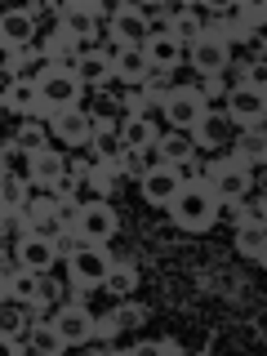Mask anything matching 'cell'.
Returning a JSON list of instances; mask_svg holds the SVG:
<instances>
[{"instance_id":"obj_1","label":"cell","mask_w":267,"mask_h":356,"mask_svg":"<svg viewBox=\"0 0 267 356\" xmlns=\"http://www.w3.org/2000/svg\"><path fill=\"white\" fill-rule=\"evenodd\" d=\"M165 209H170V218H174L183 232H205L209 222L218 218V214H214V196H209L205 178H200V183H183Z\"/></svg>"},{"instance_id":"obj_2","label":"cell","mask_w":267,"mask_h":356,"mask_svg":"<svg viewBox=\"0 0 267 356\" xmlns=\"http://www.w3.org/2000/svg\"><path fill=\"white\" fill-rule=\"evenodd\" d=\"M36 89H40V116L44 120L67 111V107H81V98H85V85H81V76H76L72 67H49V72L36 81Z\"/></svg>"},{"instance_id":"obj_3","label":"cell","mask_w":267,"mask_h":356,"mask_svg":"<svg viewBox=\"0 0 267 356\" xmlns=\"http://www.w3.org/2000/svg\"><path fill=\"white\" fill-rule=\"evenodd\" d=\"M67 272H72V281L81 285V289H98L107 281V267H111V254L103 250V245H94V241H81L76 236L72 245H67Z\"/></svg>"},{"instance_id":"obj_4","label":"cell","mask_w":267,"mask_h":356,"mask_svg":"<svg viewBox=\"0 0 267 356\" xmlns=\"http://www.w3.org/2000/svg\"><path fill=\"white\" fill-rule=\"evenodd\" d=\"M205 187H209V196H214V205L218 200H245L250 196V165H241V161H214L205 170Z\"/></svg>"},{"instance_id":"obj_5","label":"cell","mask_w":267,"mask_h":356,"mask_svg":"<svg viewBox=\"0 0 267 356\" xmlns=\"http://www.w3.org/2000/svg\"><path fill=\"white\" fill-rule=\"evenodd\" d=\"M120 232V214L107 205L103 196L89 200V205H81V214H76V236L81 241H94V245H107L111 236Z\"/></svg>"},{"instance_id":"obj_6","label":"cell","mask_w":267,"mask_h":356,"mask_svg":"<svg viewBox=\"0 0 267 356\" xmlns=\"http://www.w3.org/2000/svg\"><path fill=\"white\" fill-rule=\"evenodd\" d=\"M263 111H267V94H263V89H254V85H245V81L222 94V116H227L232 125H241V129L259 125Z\"/></svg>"},{"instance_id":"obj_7","label":"cell","mask_w":267,"mask_h":356,"mask_svg":"<svg viewBox=\"0 0 267 356\" xmlns=\"http://www.w3.org/2000/svg\"><path fill=\"white\" fill-rule=\"evenodd\" d=\"M161 107H165V120H170V129H192L196 120L209 111L205 98L196 94V85H174V89H165Z\"/></svg>"},{"instance_id":"obj_8","label":"cell","mask_w":267,"mask_h":356,"mask_svg":"<svg viewBox=\"0 0 267 356\" xmlns=\"http://www.w3.org/2000/svg\"><path fill=\"white\" fill-rule=\"evenodd\" d=\"M58 259H63L58 245H54L49 236H40V232H22L18 245H14V263L27 267V272H36V276H49Z\"/></svg>"},{"instance_id":"obj_9","label":"cell","mask_w":267,"mask_h":356,"mask_svg":"<svg viewBox=\"0 0 267 356\" xmlns=\"http://www.w3.org/2000/svg\"><path fill=\"white\" fill-rule=\"evenodd\" d=\"M187 63H192L200 76H222L227 63H232V44L205 27V36H200L196 44H187Z\"/></svg>"},{"instance_id":"obj_10","label":"cell","mask_w":267,"mask_h":356,"mask_svg":"<svg viewBox=\"0 0 267 356\" xmlns=\"http://www.w3.org/2000/svg\"><path fill=\"white\" fill-rule=\"evenodd\" d=\"M152 63H147V54H143V44H120L116 54H111V81H120V85H147L152 81Z\"/></svg>"},{"instance_id":"obj_11","label":"cell","mask_w":267,"mask_h":356,"mask_svg":"<svg viewBox=\"0 0 267 356\" xmlns=\"http://www.w3.org/2000/svg\"><path fill=\"white\" fill-rule=\"evenodd\" d=\"M36 40V18L27 9H0V49L5 54H22Z\"/></svg>"},{"instance_id":"obj_12","label":"cell","mask_w":267,"mask_h":356,"mask_svg":"<svg viewBox=\"0 0 267 356\" xmlns=\"http://www.w3.org/2000/svg\"><path fill=\"white\" fill-rule=\"evenodd\" d=\"M152 36V22L147 14H143L138 5H116L111 9V40H116V49L120 44H147Z\"/></svg>"},{"instance_id":"obj_13","label":"cell","mask_w":267,"mask_h":356,"mask_svg":"<svg viewBox=\"0 0 267 356\" xmlns=\"http://www.w3.org/2000/svg\"><path fill=\"white\" fill-rule=\"evenodd\" d=\"M54 330H58V339L67 348H81V343L94 339V316H89V307H81V303H67V307L54 312Z\"/></svg>"},{"instance_id":"obj_14","label":"cell","mask_w":267,"mask_h":356,"mask_svg":"<svg viewBox=\"0 0 267 356\" xmlns=\"http://www.w3.org/2000/svg\"><path fill=\"white\" fill-rule=\"evenodd\" d=\"M49 129L58 143H72V147H81V143L94 138V116H89L85 107H67L58 116H49Z\"/></svg>"},{"instance_id":"obj_15","label":"cell","mask_w":267,"mask_h":356,"mask_svg":"<svg viewBox=\"0 0 267 356\" xmlns=\"http://www.w3.org/2000/svg\"><path fill=\"white\" fill-rule=\"evenodd\" d=\"M54 14H58V27H63V31H67V36H72L76 44H81V40H89V36L98 31V5L72 0V5H58Z\"/></svg>"},{"instance_id":"obj_16","label":"cell","mask_w":267,"mask_h":356,"mask_svg":"<svg viewBox=\"0 0 267 356\" xmlns=\"http://www.w3.org/2000/svg\"><path fill=\"white\" fill-rule=\"evenodd\" d=\"M138 187H143V200H147V205H170V200H174V192H178L183 183H178L174 165H161V161H156L152 170L138 178Z\"/></svg>"},{"instance_id":"obj_17","label":"cell","mask_w":267,"mask_h":356,"mask_svg":"<svg viewBox=\"0 0 267 356\" xmlns=\"http://www.w3.org/2000/svg\"><path fill=\"white\" fill-rule=\"evenodd\" d=\"M143 54H147V63H152V72H156V76L174 72V67L187 58V49H183V44H178L174 36H165L161 27H156L152 36H147V44H143Z\"/></svg>"},{"instance_id":"obj_18","label":"cell","mask_w":267,"mask_h":356,"mask_svg":"<svg viewBox=\"0 0 267 356\" xmlns=\"http://www.w3.org/2000/svg\"><path fill=\"white\" fill-rule=\"evenodd\" d=\"M116 138L120 147H138V152H152V143L161 138V129H156V120L147 116V111H129L125 120L116 125Z\"/></svg>"},{"instance_id":"obj_19","label":"cell","mask_w":267,"mask_h":356,"mask_svg":"<svg viewBox=\"0 0 267 356\" xmlns=\"http://www.w3.org/2000/svg\"><path fill=\"white\" fill-rule=\"evenodd\" d=\"M67 174V161H63V152H54V147H40V152H31L27 156V178L36 187H49L54 192V183Z\"/></svg>"},{"instance_id":"obj_20","label":"cell","mask_w":267,"mask_h":356,"mask_svg":"<svg viewBox=\"0 0 267 356\" xmlns=\"http://www.w3.org/2000/svg\"><path fill=\"white\" fill-rule=\"evenodd\" d=\"M161 31H165V36H174V40L187 49V44H196L200 36H205V22H200L196 9L178 5V9H170V18H165V27H161Z\"/></svg>"},{"instance_id":"obj_21","label":"cell","mask_w":267,"mask_h":356,"mask_svg":"<svg viewBox=\"0 0 267 356\" xmlns=\"http://www.w3.org/2000/svg\"><path fill=\"white\" fill-rule=\"evenodd\" d=\"M152 156L161 165H178V161H187V156H196V143H192L187 129H170V134H161V138L152 143Z\"/></svg>"},{"instance_id":"obj_22","label":"cell","mask_w":267,"mask_h":356,"mask_svg":"<svg viewBox=\"0 0 267 356\" xmlns=\"http://www.w3.org/2000/svg\"><path fill=\"white\" fill-rule=\"evenodd\" d=\"M40 285H44V276L36 272H27V267H18V272H5V281H0V294H9L14 303H36L40 298Z\"/></svg>"},{"instance_id":"obj_23","label":"cell","mask_w":267,"mask_h":356,"mask_svg":"<svg viewBox=\"0 0 267 356\" xmlns=\"http://www.w3.org/2000/svg\"><path fill=\"white\" fill-rule=\"evenodd\" d=\"M76 76H81V85H107L111 81V54L107 49H81V58L72 67Z\"/></svg>"},{"instance_id":"obj_24","label":"cell","mask_w":267,"mask_h":356,"mask_svg":"<svg viewBox=\"0 0 267 356\" xmlns=\"http://www.w3.org/2000/svg\"><path fill=\"white\" fill-rule=\"evenodd\" d=\"M236 254H241V259H250V263H263L267 259V227H263L259 218L236 222Z\"/></svg>"},{"instance_id":"obj_25","label":"cell","mask_w":267,"mask_h":356,"mask_svg":"<svg viewBox=\"0 0 267 356\" xmlns=\"http://www.w3.org/2000/svg\"><path fill=\"white\" fill-rule=\"evenodd\" d=\"M0 103L9 111H18V116H40V89H36V81H9Z\"/></svg>"},{"instance_id":"obj_26","label":"cell","mask_w":267,"mask_h":356,"mask_svg":"<svg viewBox=\"0 0 267 356\" xmlns=\"http://www.w3.org/2000/svg\"><path fill=\"white\" fill-rule=\"evenodd\" d=\"M18 209H27V183L0 165V214H18Z\"/></svg>"},{"instance_id":"obj_27","label":"cell","mask_w":267,"mask_h":356,"mask_svg":"<svg viewBox=\"0 0 267 356\" xmlns=\"http://www.w3.org/2000/svg\"><path fill=\"white\" fill-rule=\"evenodd\" d=\"M27 348L31 352H40V356H54V352H63L67 343L58 339V330H54V321H31V330H27Z\"/></svg>"},{"instance_id":"obj_28","label":"cell","mask_w":267,"mask_h":356,"mask_svg":"<svg viewBox=\"0 0 267 356\" xmlns=\"http://www.w3.org/2000/svg\"><path fill=\"white\" fill-rule=\"evenodd\" d=\"M9 72H14V81H40V76L49 72V58H44V54H31V49L9 54Z\"/></svg>"},{"instance_id":"obj_29","label":"cell","mask_w":267,"mask_h":356,"mask_svg":"<svg viewBox=\"0 0 267 356\" xmlns=\"http://www.w3.org/2000/svg\"><path fill=\"white\" fill-rule=\"evenodd\" d=\"M107 294H120V298H129L134 294V285H138V272H134L129 263H111L107 267Z\"/></svg>"},{"instance_id":"obj_30","label":"cell","mask_w":267,"mask_h":356,"mask_svg":"<svg viewBox=\"0 0 267 356\" xmlns=\"http://www.w3.org/2000/svg\"><path fill=\"white\" fill-rule=\"evenodd\" d=\"M263 152H267V147H263V120H259V125L245 129V138L236 143V156H232V161H241V165H250V161H254V165H259V161H263Z\"/></svg>"},{"instance_id":"obj_31","label":"cell","mask_w":267,"mask_h":356,"mask_svg":"<svg viewBox=\"0 0 267 356\" xmlns=\"http://www.w3.org/2000/svg\"><path fill=\"white\" fill-rule=\"evenodd\" d=\"M187 134H192V143H196V147H214V143H222V116L205 111V116H200V120H196V125L187 129Z\"/></svg>"},{"instance_id":"obj_32","label":"cell","mask_w":267,"mask_h":356,"mask_svg":"<svg viewBox=\"0 0 267 356\" xmlns=\"http://www.w3.org/2000/svg\"><path fill=\"white\" fill-rule=\"evenodd\" d=\"M116 178H120V170H116V165H103V161H98V165H89V174H85V183L89 187H94V192L98 196H111V192H116Z\"/></svg>"},{"instance_id":"obj_33","label":"cell","mask_w":267,"mask_h":356,"mask_svg":"<svg viewBox=\"0 0 267 356\" xmlns=\"http://www.w3.org/2000/svg\"><path fill=\"white\" fill-rule=\"evenodd\" d=\"M152 156L147 152H138V147H125V152H120V161H116V170L120 174H125V178H143V174H147L152 170Z\"/></svg>"},{"instance_id":"obj_34","label":"cell","mask_w":267,"mask_h":356,"mask_svg":"<svg viewBox=\"0 0 267 356\" xmlns=\"http://www.w3.org/2000/svg\"><path fill=\"white\" fill-rule=\"evenodd\" d=\"M111 321H116L120 330H138L143 321H147V303H134V298H125V303L111 312Z\"/></svg>"},{"instance_id":"obj_35","label":"cell","mask_w":267,"mask_h":356,"mask_svg":"<svg viewBox=\"0 0 267 356\" xmlns=\"http://www.w3.org/2000/svg\"><path fill=\"white\" fill-rule=\"evenodd\" d=\"M14 147H18L22 156L40 152V147H44V129H40V125H22V129L14 134Z\"/></svg>"},{"instance_id":"obj_36","label":"cell","mask_w":267,"mask_h":356,"mask_svg":"<svg viewBox=\"0 0 267 356\" xmlns=\"http://www.w3.org/2000/svg\"><path fill=\"white\" fill-rule=\"evenodd\" d=\"M174 174H178V183H200V165H196V156L178 161V165H174Z\"/></svg>"},{"instance_id":"obj_37","label":"cell","mask_w":267,"mask_h":356,"mask_svg":"<svg viewBox=\"0 0 267 356\" xmlns=\"http://www.w3.org/2000/svg\"><path fill=\"white\" fill-rule=\"evenodd\" d=\"M205 103H222V76H205V85L196 89Z\"/></svg>"},{"instance_id":"obj_38","label":"cell","mask_w":267,"mask_h":356,"mask_svg":"<svg viewBox=\"0 0 267 356\" xmlns=\"http://www.w3.org/2000/svg\"><path fill=\"white\" fill-rule=\"evenodd\" d=\"M22 325H27V321H22L18 312H0V334H9V339H18V334H22Z\"/></svg>"},{"instance_id":"obj_39","label":"cell","mask_w":267,"mask_h":356,"mask_svg":"<svg viewBox=\"0 0 267 356\" xmlns=\"http://www.w3.org/2000/svg\"><path fill=\"white\" fill-rule=\"evenodd\" d=\"M5 156H9V147H0V165H5Z\"/></svg>"},{"instance_id":"obj_40","label":"cell","mask_w":267,"mask_h":356,"mask_svg":"<svg viewBox=\"0 0 267 356\" xmlns=\"http://www.w3.org/2000/svg\"><path fill=\"white\" fill-rule=\"evenodd\" d=\"M0 227H5V214H0Z\"/></svg>"},{"instance_id":"obj_41","label":"cell","mask_w":267,"mask_h":356,"mask_svg":"<svg viewBox=\"0 0 267 356\" xmlns=\"http://www.w3.org/2000/svg\"><path fill=\"white\" fill-rule=\"evenodd\" d=\"M0 54H5V49H0Z\"/></svg>"}]
</instances>
